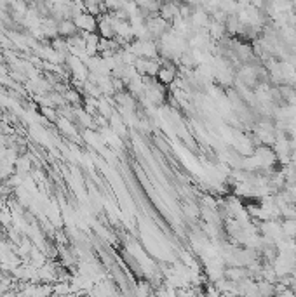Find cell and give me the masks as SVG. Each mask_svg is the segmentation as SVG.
<instances>
[{"label": "cell", "instance_id": "obj_1", "mask_svg": "<svg viewBox=\"0 0 296 297\" xmlns=\"http://www.w3.org/2000/svg\"><path fill=\"white\" fill-rule=\"evenodd\" d=\"M73 21H75L77 28H79L80 31H89V33L98 31V17L89 12H86V10L77 14V16L73 17Z\"/></svg>", "mask_w": 296, "mask_h": 297}, {"label": "cell", "instance_id": "obj_2", "mask_svg": "<svg viewBox=\"0 0 296 297\" xmlns=\"http://www.w3.org/2000/svg\"><path fill=\"white\" fill-rule=\"evenodd\" d=\"M79 33V28H77L75 21L73 19H61L58 21V35L63 38L73 37V35Z\"/></svg>", "mask_w": 296, "mask_h": 297}, {"label": "cell", "instance_id": "obj_3", "mask_svg": "<svg viewBox=\"0 0 296 297\" xmlns=\"http://www.w3.org/2000/svg\"><path fill=\"white\" fill-rule=\"evenodd\" d=\"M223 277L228 278V280H232V282H241V280H244V278L249 277V271L246 266H235L234 264L232 268H227V270H225Z\"/></svg>", "mask_w": 296, "mask_h": 297}, {"label": "cell", "instance_id": "obj_4", "mask_svg": "<svg viewBox=\"0 0 296 297\" xmlns=\"http://www.w3.org/2000/svg\"><path fill=\"white\" fill-rule=\"evenodd\" d=\"M63 98H65V101L68 102V104H73L77 106V108H80V106L84 104V98L82 94H80V89H72V87H68V89L63 93Z\"/></svg>", "mask_w": 296, "mask_h": 297}, {"label": "cell", "instance_id": "obj_5", "mask_svg": "<svg viewBox=\"0 0 296 297\" xmlns=\"http://www.w3.org/2000/svg\"><path fill=\"white\" fill-rule=\"evenodd\" d=\"M283 233L284 238H296V217L293 219H284L283 221Z\"/></svg>", "mask_w": 296, "mask_h": 297}]
</instances>
